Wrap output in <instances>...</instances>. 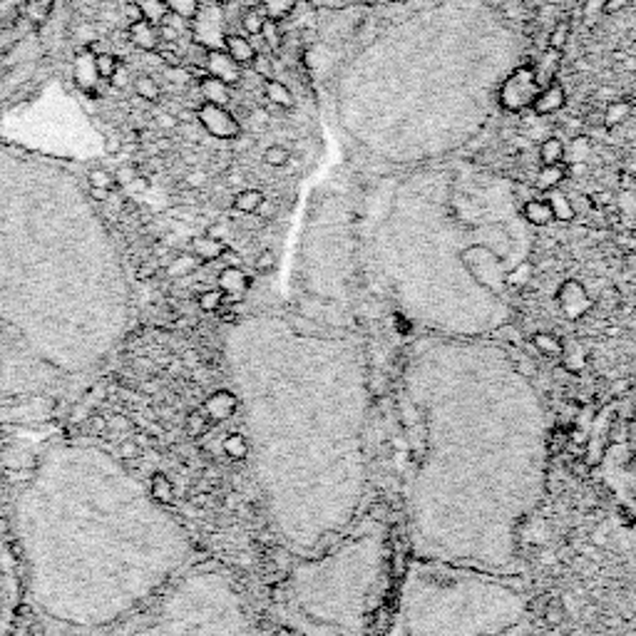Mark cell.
Wrapping results in <instances>:
<instances>
[{"label": "cell", "mask_w": 636, "mask_h": 636, "mask_svg": "<svg viewBox=\"0 0 636 636\" xmlns=\"http://www.w3.org/2000/svg\"><path fill=\"white\" fill-rule=\"evenodd\" d=\"M405 515L418 560L515 574L547 473L537 390L487 338L423 335L398 386Z\"/></svg>", "instance_id": "cell-1"}, {"label": "cell", "mask_w": 636, "mask_h": 636, "mask_svg": "<svg viewBox=\"0 0 636 636\" xmlns=\"http://www.w3.org/2000/svg\"><path fill=\"white\" fill-rule=\"evenodd\" d=\"M0 184V425H48L108 370L132 321L118 244L85 187L5 152Z\"/></svg>", "instance_id": "cell-2"}, {"label": "cell", "mask_w": 636, "mask_h": 636, "mask_svg": "<svg viewBox=\"0 0 636 636\" xmlns=\"http://www.w3.org/2000/svg\"><path fill=\"white\" fill-rule=\"evenodd\" d=\"M8 545L21 597L57 636H102L189 564L192 539L98 442L45 438L8 467Z\"/></svg>", "instance_id": "cell-3"}, {"label": "cell", "mask_w": 636, "mask_h": 636, "mask_svg": "<svg viewBox=\"0 0 636 636\" xmlns=\"http://www.w3.org/2000/svg\"><path fill=\"white\" fill-rule=\"evenodd\" d=\"M227 361L274 529L313 557L356 525L366 495L363 356L344 335L251 316L231 326Z\"/></svg>", "instance_id": "cell-4"}, {"label": "cell", "mask_w": 636, "mask_h": 636, "mask_svg": "<svg viewBox=\"0 0 636 636\" xmlns=\"http://www.w3.org/2000/svg\"><path fill=\"white\" fill-rule=\"evenodd\" d=\"M527 599L512 574L415 560L400 599L403 636H527Z\"/></svg>", "instance_id": "cell-5"}, {"label": "cell", "mask_w": 636, "mask_h": 636, "mask_svg": "<svg viewBox=\"0 0 636 636\" xmlns=\"http://www.w3.org/2000/svg\"><path fill=\"white\" fill-rule=\"evenodd\" d=\"M331 547L293 571L286 587L289 614L303 634L356 636L363 632L383 574V529L361 522Z\"/></svg>", "instance_id": "cell-6"}, {"label": "cell", "mask_w": 636, "mask_h": 636, "mask_svg": "<svg viewBox=\"0 0 636 636\" xmlns=\"http://www.w3.org/2000/svg\"><path fill=\"white\" fill-rule=\"evenodd\" d=\"M102 636H257V629L234 579L196 560L140 614Z\"/></svg>", "instance_id": "cell-7"}, {"label": "cell", "mask_w": 636, "mask_h": 636, "mask_svg": "<svg viewBox=\"0 0 636 636\" xmlns=\"http://www.w3.org/2000/svg\"><path fill=\"white\" fill-rule=\"evenodd\" d=\"M21 597V579L8 537L0 532V636L8 634Z\"/></svg>", "instance_id": "cell-8"}, {"label": "cell", "mask_w": 636, "mask_h": 636, "mask_svg": "<svg viewBox=\"0 0 636 636\" xmlns=\"http://www.w3.org/2000/svg\"><path fill=\"white\" fill-rule=\"evenodd\" d=\"M224 8L216 0H199V11L192 18V30H195V43L206 48V50H216L224 48Z\"/></svg>", "instance_id": "cell-9"}, {"label": "cell", "mask_w": 636, "mask_h": 636, "mask_svg": "<svg viewBox=\"0 0 636 636\" xmlns=\"http://www.w3.org/2000/svg\"><path fill=\"white\" fill-rule=\"evenodd\" d=\"M539 90L535 80V70L527 65L518 67L512 75L507 77L502 87H500V105L507 112H522V109L532 108V102L537 100Z\"/></svg>", "instance_id": "cell-10"}, {"label": "cell", "mask_w": 636, "mask_h": 636, "mask_svg": "<svg viewBox=\"0 0 636 636\" xmlns=\"http://www.w3.org/2000/svg\"><path fill=\"white\" fill-rule=\"evenodd\" d=\"M196 122H199L212 137H216V140H237V137H241L239 119L234 118L224 105L202 102L199 109H196Z\"/></svg>", "instance_id": "cell-11"}, {"label": "cell", "mask_w": 636, "mask_h": 636, "mask_svg": "<svg viewBox=\"0 0 636 636\" xmlns=\"http://www.w3.org/2000/svg\"><path fill=\"white\" fill-rule=\"evenodd\" d=\"M206 75L216 77L222 83H227L229 87L239 85L241 83V65L237 60H231V55L224 48H216V50H206Z\"/></svg>", "instance_id": "cell-12"}, {"label": "cell", "mask_w": 636, "mask_h": 636, "mask_svg": "<svg viewBox=\"0 0 636 636\" xmlns=\"http://www.w3.org/2000/svg\"><path fill=\"white\" fill-rule=\"evenodd\" d=\"M564 102H567L564 87H562L560 83H552V85L539 90L537 100L532 102V109H535V115L545 118V115H554V112H560V109L564 108Z\"/></svg>", "instance_id": "cell-13"}, {"label": "cell", "mask_w": 636, "mask_h": 636, "mask_svg": "<svg viewBox=\"0 0 636 636\" xmlns=\"http://www.w3.org/2000/svg\"><path fill=\"white\" fill-rule=\"evenodd\" d=\"M560 67H562V53L560 50L547 48V50L542 53V57L537 60V65L532 67V70H535V80H537V85L547 87L552 85V83H557V73H560Z\"/></svg>", "instance_id": "cell-14"}, {"label": "cell", "mask_w": 636, "mask_h": 636, "mask_svg": "<svg viewBox=\"0 0 636 636\" xmlns=\"http://www.w3.org/2000/svg\"><path fill=\"white\" fill-rule=\"evenodd\" d=\"M130 40L140 50H144V53H154L157 48H160V25H154V22L150 21H140V22H132L130 25Z\"/></svg>", "instance_id": "cell-15"}, {"label": "cell", "mask_w": 636, "mask_h": 636, "mask_svg": "<svg viewBox=\"0 0 636 636\" xmlns=\"http://www.w3.org/2000/svg\"><path fill=\"white\" fill-rule=\"evenodd\" d=\"M224 50H227V53L231 55V60H237L241 67L251 65L254 57H257V53H259L247 35H237V33H227V38H224Z\"/></svg>", "instance_id": "cell-16"}, {"label": "cell", "mask_w": 636, "mask_h": 636, "mask_svg": "<svg viewBox=\"0 0 636 636\" xmlns=\"http://www.w3.org/2000/svg\"><path fill=\"white\" fill-rule=\"evenodd\" d=\"M570 174V167L567 164H542V170L537 172V179H535V187L539 192H552L557 189Z\"/></svg>", "instance_id": "cell-17"}, {"label": "cell", "mask_w": 636, "mask_h": 636, "mask_svg": "<svg viewBox=\"0 0 636 636\" xmlns=\"http://www.w3.org/2000/svg\"><path fill=\"white\" fill-rule=\"evenodd\" d=\"M199 92L205 102H214V105H224L227 108L229 100H231V90H229L227 83L216 80V77L206 75L202 83H199Z\"/></svg>", "instance_id": "cell-18"}, {"label": "cell", "mask_w": 636, "mask_h": 636, "mask_svg": "<svg viewBox=\"0 0 636 636\" xmlns=\"http://www.w3.org/2000/svg\"><path fill=\"white\" fill-rule=\"evenodd\" d=\"M592 150V140L587 135H577L574 140H570V144H564V164H584L587 162V154Z\"/></svg>", "instance_id": "cell-19"}, {"label": "cell", "mask_w": 636, "mask_h": 636, "mask_svg": "<svg viewBox=\"0 0 636 636\" xmlns=\"http://www.w3.org/2000/svg\"><path fill=\"white\" fill-rule=\"evenodd\" d=\"M264 95H266V100H269L271 105H276V108H293L292 90L283 85V83H279V80H266V83H264Z\"/></svg>", "instance_id": "cell-20"}, {"label": "cell", "mask_w": 636, "mask_h": 636, "mask_svg": "<svg viewBox=\"0 0 636 636\" xmlns=\"http://www.w3.org/2000/svg\"><path fill=\"white\" fill-rule=\"evenodd\" d=\"M296 5H299V0H259V8L264 11V15L266 18H271V21H286V18H292V13L296 11Z\"/></svg>", "instance_id": "cell-21"}, {"label": "cell", "mask_w": 636, "mask_h": 636, "mask_svg": "<svg viewBox=\"0 0 636 636\" xmlns=\"http://www.w3.org/2000/svg\"><path fill=\"white\" fill-rule=\"evenodd\" d=\"M522 216L527 219L529 224H535V227H545V224H550L552 219H554L550 205L542 202V199H532V202L522 206Z\"/></svg>", "instance_id": "cell-22"}, {"label": "cell", "mask_w": 636, "mask_h": 636, "mask_svg": "<svg viewBox=\"0 0 636 636\" xmlns=\"http://www.w3.org/2000/svg\"><path fill=\"white\" fill-rule=\"evenodd\" d=\"M547 205H550L554 219H560V222L574 219V205H571V199L567 195L557 192V189L547 192Z\"/></svg>", "instance_id": "cell-23"}, {"label": "cell", "mask_w": 636, "mask_h": 636, "mask_svg": "<svg viewBox=\"0 0 636 636\" xmlns=\"http://www.w3.org/2000/svg\"><path fill=\"white\" fill-rule=\"evenodd\" d=\"M542 164H564V142L560 137H545L539 144Z\"/></svg>", "instance_id": "cell-24"}, {"label": "cell", "mask_w": 636, "mask_h": 636, "mask_svg": "<svg viewBox=\"0 0 636 636\" xmlns=\"http://www.w3.org/2000/svg\"><path fill=\"white\" fill-rule=\"evenodd\" d=\"M135 3L140 5L144 21L154 22V25H162L164 18L170 15V5H167V0H135Z\"/></svg>", "instance_id": "cell-25"}, {"label": "cell", "mask_w": 636, "mask_h": 636, "mask_svg": "<svg viewBox=\"0 0 636 636\" xmlns=\"http://www.w3.org/2000/svg\"><path fill=\"white\" fill-rule=\"evenodd\" d=\"M264 21H266V15H264L261 8H244L241 11V28H244V33L248 38H259Z\"/></svg>", "instance_id": "cell-26"}, {"label": "cell", "mask_w": 636, "mask_h": 636, "mask_svg": "<svg viewBox=\"0 0 636 636\" xmlns=\"http://www.w3.org/2000/svg\"><path fill=\"white\" fill-rule=\"evenodd\" d=\"M135 92L140 95L144 102H160L162 100V90L157 85V80L150 75H140L135 80Z\"/></svg>", "instance_id": "cell-27"}, {"label": "cell", "mask_w": 636, "mask_h": 636, "mask_svg": "<svg viewBox=\"0 0 636 636\" xmlns=\"http://www.w3.org/2000/svg\"><path fill=\"white\" fill-rule=\"evenodd\" d=\"M53 15V0H28L25 5V18L35 25H43Z\"/></svg>", "instance_id": "cell-28"}, {"label": "cell", "mask_w": 636, "mask_h": 636, "mask_svg": "<svg viewBox=\"0 0 636 636\" xmlns=\"http://www.w3.org/2000/svg\"><path fill=\"white\" fill-rule=\"evenodd\" d=\"M264 202V195L259 189H241L237 196H234V209L244 212V214H254L259 205Z\"/></svg>", "instance_id": "cell-29"}, {"label": "cell", "mask_w": 636, "mask_h": 636, "mask_svg": "<svg viewBox=\"0 0 636 636\" xmlns=\"http://www.w3.org/2000/svg\"><path fill=\"white\" fill-rule=\"evenodd\" d=\"M92 67H95V75L102 80H112L115 73L119 70V60L112 53H98L92 57Z\"/></svg>", "instance_id": "cell-30"}, {"label": "cell", "mask_w": 636, "mask_h": 636, "mask_svg": "<svg viewBox=\"0 0 636 636\" xmlns=\"http://www.w3.org/2000/svg\"><path fill=\"white\" fill-rule=\"evenodd\" d=\"M629 112H632V105H629L626 100H614V102H609L606 109H604V125H606V127L622 125V122L629 118Z\"/></svg>", "instance_id": "cell-31"}, {"label": "cell", "mask_w": 636, "mask_h": 636, "mask_svg": "<svg viewBox=\"0 0 636 636\" xmlns=\"http://www.w3.org/2000/svg\"><path fill=\"white\" fill-rule=\"evenodd\" d=\"M259 38H264V43L269 45L271 50H281V43H283V33H281V22L279 21H271V18H266L264 21V28H261V35Z\"/></svg>", "instance_id": "cell-32"}, {"label": "cell", "mask_w": 636, "mask_h": 636, "mask_svg": "<svg viewBox=\"0 0 636 636\" xmlns=\"http://www.w3.org/2000/svg\"><path fill=\"white\" fill-rule=\"evenodd\" d=\"M604 13H606V0H584L582 15H584V22H587L589 28H594L597 22L602 21Z\"/></svg>", "instance_id": "cell-33"}, {"label": "cell", "mask_w": 636, "mask_h": 636, "mask_svg": "<svg viewBox=\"0 0 636 636\" xmlns=\"http://www.w3.org/2000/svg\"><path fill=\"white\" fill-rule=\"evenodd\" d=\"M289 160H292V154H289V150L283 147V144H271V147H266L264 150V162L269 164V167H286L289 164Z\"/></svg>", "instance_id": "cell-34"}, {"label": "cell", "mask_w": 636, "mask_h": 636, "mask_svg": "<svg viewBox=\"0 0 636 636\" xmlns=\"http://www.w3.org/2000/svg\"><path fill=\"white\" fill-rule=\"evenodd\" d=\"M195 248L202 259H216V257L224 251V244H222V241H216V239H212V237H202L195 241Z\"/></svg>", "instance_id": "cell-35"}, {"label": "cell", "mask_w": 636, "mask_h": 636, "mask_svg": "<svg viewBox=\"0 0 636 636\" xmlns=\"http://www.w3.org/2000/svg\"><path fill=\"white\" fill-rule=\"evenodd\" d=\"M87 187L90 189H105V192H109L112 187H115V174H109L108 170H92V172L87 174Z\"/></svg>", "instance_id": "cell-36"}, {"label": "cell", "mask_w": 636, "mask_h": 636, "mask_svg": "<svg viewBox=\"0 0 636 636\" xmlns=\"http://www.w3.org/2000/svg\"><path fill=\"white\" fill-rule=\"evenodd\" d=\"M167 5H170V11L182 15L189 22L196 15V11H199V0H167Z\"/></svg>", "instance_id": "cell-37"}, {"label": "cell", "mask_w": 636, "mask_h": 636, "mask_svg": "<svg viewBox=\"0 0 636 636\" xmlns=\"http://www.w3.org/2000/svg\"><path fill=\"white\" fill-rule=\"evenodd\" d=\"M570 21H560L557 22V28L552 30L550 35V45L547 48H552V50H564V45H567V40H570Z\"/></svg>", "instance_id": "cell-38"}, {"label": "cell", "mask_w": 636, "mask_h": 636, "mask_svg": "<svg viewBox=\"0 0 636 636\" xmlns=\"http://www.w3.org/2000/svg\"><path fill=\"white\" fill-rule=\"evenodd\" d=\"M251 67H254V73L261 77H266V80H271V73H274V65H271V57L264 53H257V57H254V63H251Z\"/></svg>", "instance_id": "cell-39"}, {"label": "cell", "mask_w": 636, "mask_h": 636, "mask_svg": "<svg viewBox=\"0 0 636 636\" xmlns=\"http://www.w3.org/2000/svg\"><path fill=\"white\" fill-rule=\"evenodd\" d=\"M137 179V167L135 164H119L118 174H115V182L119 184H130Z\"/></svg>", "instance_id": "cell-40"}, {"label": "cell", "mask_w": 636, "mask_h": 636, "mask_svg": "<svg viewBox=\"0 0 636 636\" xmlns=\"http://www.w3.org/2000/svg\"><path fill=\"white\" fill-rule=\"evenodd\" d=\"M125 18L130 21V25H132V22L144 21V15H142L140 5H137L135 0H127V3H125Z\"/></svg>", "instance_id": "cell-41"}, {"label": "cell", "mask_w": 636, "mask_h": 636, "mask_svg": "<svg viewBox=\"0 0 636 636\" xmlns=\"http://www.w3.org/2000/svg\"><path fill=\"white\" fill-rule=\"evenodd\" d=\"M119 150H122V140H119L118 135H109L108 140H105V152L108 154H119Z\"/></svg>", "instance_id": "cell-42"}, {"label": "cell", "mask_w": 636, "mask_h": 636, "mask_svg": "<svg viewBox=\"0 0 636 636\" xmlns=\"http://www.w3.org/2000/svg\"><path fill=\"white\" fill-rule=\"evenodd\" d=\"M177 125H179V119L174 118V115H167V112L160 115V127H164V130H174Z\"/></svg>", "instance_id": "cell-43"}, {"label": "cell", "mask_w": 636, "mask_h": 636, "mask_svg": "<svg viewBox=\"0 0 636 636\" xmlns=\"http://www.w3.org/2000/svg\"><path fill=\"white\" fill-rule=\"evenodd\" d=\"M109 83H112L115 87H127V73H125V70L119 67L118 73H115V77H112Z\"/></svg>", "instance_id": "cell-44"}, {"label": "cell", "mask_w": 636, "mask_h": 636, "mask_svg": "<svg viewBox=\"0 0 636 636\" xmlns=\"http://www.w3.org/2000/svg\"><path fill=\"white\" fill-rule=\"evenodd\" d=\"M269 266H274V254H271V251H264L259 259V269H269Z\"/></svg>", "instance_id": "cell-45"}, {"label": "cell", "mask_w": 636, "mask_h": 636, "mask_svg": "<svg viewBox=\"0 0 636 636\" xmlns=\"http://www.w3.org/2000/svg\"><path fill=\"white\" fill-rule=\"evenodd\" d=\"M205 182V174H189V184H202Z\"/></svg>", "instance_id": "cell-46"}, {"label": "cell", "mask_w": 636, "mask_h": 636, "mask_svg": "<svg viewBox=\"0 0 636 636\" xmlns=\"http://www.w3.org/2000/svg\"><path fill=\"white\" fill-rule=\"evenodd\" d=\"M216 3H222V5H227V3H231V0H216Z\"/></svg>", "instance_id": "cell-47"}]
</instances>
